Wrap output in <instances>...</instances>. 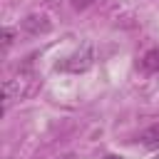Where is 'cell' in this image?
Segmentation results:
<instances>
[{"label": "cell", "instance_id": "obj_1", "mask_svg": "<svg viewBox=\"0 0 159 159\" xmlns=\"http://www.w3.org/2000/svg\"><path fill=\"white\" fill-rule=\"evenodd\" d=\"M92 62H94V52H92V47H89V45H82V47H80V50H75L70 57H65L57 67H60V70H65V72L80 75V72H87V70L92 67Z\"/></svg>", "mask_w": 159, "mask_h": 159}, {"label": "cell", "instance_id": "obj_2", "mask_svg": "<svg viewBox=\"0 0 159 159\" xmlns=\"http://www.w3.org/2000/svg\"><path fill=\"white\" fill-rule=\"evenodd\" d=\"M27 92V80L22 75H15V77H7L5 84H2V109H10L12 102H20V97Z\"/></svg>", "mask_w": 159, "mask_h": 159}, {"label": "cell", "instance_id": "obj_3", "mask_svg": "<svg viewBox=\"0 0 159 159\" xmlns=\"http://www.w3.org/2000/svg\"><path fill=\"white\" fill-rule=\"evenodd\" d=\"M139 142L147 147V149H159V124H152L149 129H144L142 132V137H139Z\"/></svg>", "mask_w": 159, "mask_h": 159}, {"label": "cell", "instance_id": "obj_4", "mask_svg": "<svg viewBox=\"0 0 159 159\" xmlns=\"http://www.w3.org/2000/svg\"><path fill=\"white\" fill-rule=\"evenodd\" d=\"M25 30H30L32 35H37V32H45V30H50V22H47V17H37V15H30L27 20H25Z\"/></svg>", "mask_w": 159, "mask_h": 159}, {"label": "cell", "instance_id": "obj_5", "mask_svg": "<svg viewBox=\"0 0 159 159\" xmlns=\"http://www.w3.org/2000/svg\"><path fill=\"white\" fill-rule=\"evenodd\" d=\"M142 67L147 72H157L159 70V50H149L144 57H142Z\"/></svg>", "mask_w": 159, "mask_h": 159}, {"label": "cell", "instance_id": "obj_6", "mask_svg": "<svg viewBox=\"0 0 159 159\" xmlns=\"http://www.w3.org/2000/svg\"><path fill=\"white\" fill-rule=\"evenodd\" d=\"M12 40H15V30H12V27H5V30H2V47L7 50V47L12 45Z\"/></svg>", "mask_w": 159, "mask_h": 159}, {"label": "cell", "instance_id": "obj_7", "mask_svg": "<svg viewBox=\"0 0 159 159\" xmlns=\"http://www.w3.org/2000/svg\"><path fill=\"white\" fill-rule=\"evenodd\" d=\"M94 2H99V0H72V5H75L77 10H84V7H89V5H94Z\"/></svg>", "mask_w": 159, "mask_h": 159}, {"label": "cell", "instance_id": "obj_8", "mask_svg": "<svg viewBox=\"0 0 159 159\" xmlns=\"http://www.w3.org/2000/svg\"><path fill=\"white\" fill-rule=\"evenodd\" d=\"M104 159H122V157H104Z\"/></svg>", "mask_w": 159, "mask_h": 159}, {"label": "cell", "instance_id": "obj_9", "mask_svg": "<svg viewBox=\"0 0 159 159\" xmlns=\"http://www.w3.org/2000/svg\"><path fill=\"white\" fill-rule=\"evenodd\" d=\"M62 159H70V157H62Z\"/></svg>", "mask_w": 159, "mask_h": 159}]
</instances>
